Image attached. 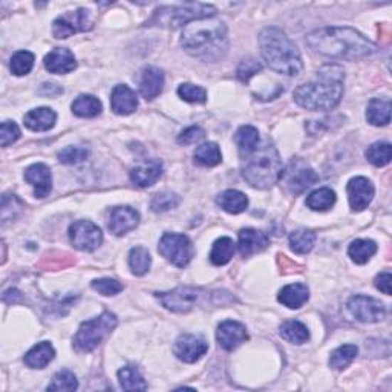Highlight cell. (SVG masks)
I'll return each instance as SVG.
<instances>
[{
	"label": "cell",
	"mask_w": 392,
	"mask_h": 392,
	"mask_svg": "<svg viewBox=\"0 0 392 392\" xmlns=\"http://www.w3.org/2000/svg\"><path fill=\"white\" fill-rule=\"evenodd\" d=\"M307 43L316 53L341 60H356L369 57L377 53L374 45L365 36H361L353 28L331 26L316 29L307 36Z\"/></svg>",
	"instance_id": "obj_1"
},
{
	"label": "cell",
	"mask_w": 392,
	"mask_h": 392,
	"mask_svg": "<svg viewBox=\"0 0 392 392\" xmlns=\"http://www.w3.org/2000/svg\"><path fill=\"white\" fill-rule=\"evenodd\" d=\"M344 82L345 71L340 65L322 66L316 80L295 90V102L308 110H331L344 97Z\"/></svg>",
	"instance_id": "obj_2"
},
{
	"label": "cell",
	"mask_w": 392,
	"mask_h": 392,
	"mask_svg": "<svg viewBox=\"0 0 392 392\" xmlns=\"http://www.w3.org/2000/svg\"><path fill=\"white\" fill-rule=\"evenodd\" d=\"M181 45L190 55L203 62H219L228 49L226 23L213 17L189 23L181 36Z\"/></svg>",
	"instance_id": "obj_3"
},
{
	"label": "cell",
	"mask_w": 392,
	"mask_h": 392,
	"mask_svg": "<svg viewBox=\"0 0 392 392\" xmlns=\"http://www.w3.org/2000/svg\"><path fill=\"white\" fill-rule=\"evenodd\" d=\"M260 54L273 71L284 75H297L304 68L297 46L282 29L270 26L259 34Z\"/></svg>",
	"instance_id": "obj_4"
},
{
	"label": "cell",
	"mask_w": 392,
	"mask_h": 392,
	"mask_svg": "<svg viewBox=\"0 0 392 392\" xmlns=\"http://www.w3.org/2000/svg\"><path fill=\"white\" fill-rule=\"evenodd\" d=\"M282 159L277 149L270 142L258 147L253 154L245 157L243 164V176L255 189H270L282 175Z\"/></svg>",
	"instance_id": "obj_5"
},
{
	"label": "cell",
	"mask_w": 392,
	"mask_h": 392,
	"mask_svg": "<svg viewBox=\"0 0 392 392\" xmlns=\"http://www.w3.org/2000/svg\"><path fill=\"white\" fill-rule=\"evenodd\" d=\"M216 14V8L208 4H184L176 6H164L159 8L150 17L146 25L147 26H159L175 29L179 26H187L189 23L196 22V20L212 18Z\"/></svg>",
	"instance_id": "obj_6"
},
{
	"label": "cell",
	"mask_w": 392,
	"mask_h": 392,
	"mask_svg": "<svg viewBox=\"0 0 392 392\" xmlns=\"http://www.w3.org/2000/svg\"><path fill=\"white\" fill-rule=\"evenodd\" d=\"M117 327V316L105 311L103 314L83 322L74 337V348L78 353H90Z\"/></svg>",
	"instance_id": "obj_7"
},
{
	"label": "cell",
	"mask_w": 392,
	"mask_h": 392,
	"mask_svg": "<svg viewBox=\"0 0 392 392\" xmlns=\"http://www.w3.org/2000/svg\"><path fill=\"white\" fill-rule=\"evenodd\" d=\"M158 251L163 255L169 263L184 268L195 256V248L192 240L186 235L179 233H164L159 240Z\"/></svg>",
	"instance_id": "obj_8"
},
{
	"label": "cell",
	"mask_w": 392,
	"mask_h": 392,
	"mask_svg": "<svg viewBox=\"0 0 392 392\" xmlns=\"http://www.w3.org/2000/svg\"><path fill=\"white\" fill-rule=\"evenodd\" d=\"M280 181L291 195L304 194L307 189L314 186L319 181V175L311 169L305 161L293 159L285 170H282Z\"/></svg>",
	"instance_id": "obj_9"
},
{
	"label": "cell",
	"mask_w": 392,
	"mask_h": 392,
	"mask_svg": "<svg viewBox=\"0 0 392 392\" xmlns=\"http://www.w3.org/2000/svg\"><path fill=\"white\" fill-rule=\"evenodd\" d=\"M203 290L195 287H178L167 293H157V299L172 313H189L203 299Z\"/></svg>",
	"instance_id": "obj_10"
},
{
	"label": "cell",
	"mask_w": 392,
	"mask_h": 392,
	"mask_svg": "<svg viewBox=\"0 0 392 392\" xmlns=\"http://www.w3.org/2000/svg\"><path fill=\"white\" fill-rule=\"evenodd\" d=\"M90 28H92V20L89 17V11L85 8H78L54 20L53 34L55 38H68L73 34L88 31Z\"/></svg>",
	"instance_id": "obj_11"
},
{
	"label": "cell",
	"mask_w": 392,
	"mask_h": 392,
	"mask_svg": "<svg viewBox=\"0 0 392 392\" xmlns=\"http://www.w3.org/2000/svg\"><path fill=\"white\" fill-rule=\"evenodd\" d=\"M348 309L351 316L359 322H364V324H376V322L383 320L386 316V308L380 300L364 295L351 297Z\"/></svg>",
	"instance_id": "obj_12"
},
{
	"label": "cell",
	"mask_w": 392,
	"mask_h": 392,
	"mask_svg": "<svg viewBox=\"0 0 392 392\" xmlns=\"http://www.w3.org/2000/svg\"><path fill=\"white\" fill-rule=\"evenodd\" d=\"M69 239L75 248L94 251L103 243V233L98 226L90 221H77L69 227Z\"/></svg>",
	"instance_id": "obj_13"
},
{
	"label": "cell",
	"mask_w": 392,
	"mask_h": 392,
	"mask_svg": "<svg viewBox=\"0 0 392 392\" xmlns=\"http://www.w3.org/2000/svg\"><path fill=\"white\" fill-rule=\"evenodd\" d=\"M207 349L208 345L203 337L194 334H183L176 339L174 353L181 361H184V364H195L201 357L206 356Z\"/></svg>",
	"instance_id": "obj_14"
},
{
	"label": "cell",
	"mask_w": 392,
	"mask_h": 392,
	"mask_svg": "<svg viewBox=\"0 0 392 392\" xmlns=\"http://www.w3.org/2000/svg\"><path fill=\"white\" fill-rule=\"evenodd\" d=\"M346 194L351 208H353L354 212H361V210H365L371 204V201H373L376 194V189L368 178L356 176L348 183Z\"/></svg>",
	"instance_id": "obj_15"
},
{
	"label": "cell",
	"mask_w": 392,
	"mask_h": 392,
	"mask_svg": "<svg viewBox=\"0 0 392 392\" xmlns=\"http://www.w3.org/2000/svg\"><path fill=\"white\" fill-rule=\"evenodd\" d=\"M139 223V215L135 208L122 206V207H115L110 210L109 215V230L112 232L115 236H123L138 226Z\"/></svg>",
	"instance_id": "obj_16"
},
{
	"label": "cell",
	"mask_w": 392,
	"mask_h": 392,
	"mask_svg": "<svg viewBox=\"0 0 392 392\" xmlns=\"http://www.w3.org/2000/svg\"><path fill=\"white\" fill-rule=\"evenodd\" d=\"M216 339L218 344L226 351H233L244 344L248 339V334L243 324H239L236 320H226L218 327Z\"/></svg>",
	"instance_id": "obj_17"
},
{
	"label": "cell",
	"mask_w": 392,
	"mask_h": 392,
	"mask_svg": "<svg viewBox=\"0 0 392 392\" xmlns=\"http://www.w3.org/2000/svg\"><path fill=\"white\" fill-rule=\"evenodd\" d=\"M238 250L243 258L260 253L270 245V236L256 228H244L238 235Z\"/></svg>",
	"instance_id": "obj_18"
},
{
	"label": "cell",
	"mask_w": 392,
	"mask_h": 392,
	"mask_svg": "<svg viewBox=\"0 0 392 392\" xmlns=\"http://www.w3.org/2000/svg\"><path fill=\"white\" fill-rule=\"evenodd\" d=\"M25 181L34 187L36 198L48 196L53 189L51 170H49L46 164H42V163L29 166L25 170Z\"/></svg>",
	"instance_id": "obj_19"
},
{
	"label": "cell",
	"mask_w": 392,
	"mask_h": 392,
	"mask_svg": "<svg viewBox=\"0 0 392 392\" xmlns=\"http://www.w3.org/2000/svg\"><path fill=\"white\" fill-rule=\"evenodd\" d=\"M110 107L117 115H130L138 107V98L135 90L126 85H118L110 94Z\"/></svg>",
	"instance_id": "obj_20"
},
{
	"label": "cell",
	"mask_w": 392,
	"mask_h": 392,
	"mask_svg": "<svg viewBox=\"0 0 392 392\" xmlns=\"http://www.w3.org/2000/svg\"><path fill=\"white\" fill-rule=\"evenodd\" d=\"M45 68L53 74H69L77 68V60L68 48H55L45 57Z\"/></svg>",
	"instance_id": "obj_21"
},
{
	"label": "cell",
	"mask_w": 392,
	"mask_h": 392,
	"mask_svg": "<svg viewBox=\"0 0 392 392\" xmlns=\"http://www.w3.org/2000/svg\"><path fill=\"white\" fill-rule=\"evenodd\" d=\"M163 174V164L158 159H146L130 170V179L138 187L154 186Z\"/></svg>",
	"instance_id": "obj_22"
},
{
	"label": "cell",
	"mask_w": 392,
	"mask_h": 392,
	"mask_svg": "<svg viewBox=\"0 0 392 392\" xmlns=\"http://www.w3.org/2000/svg\"><path fill=\"white\" fill-rule=\"evenodd\" d=\"M164 88V74L159 68L147 66L143 69L142 78H139V92L146 100H154Z\"/></svg>",
	"instance_id": "obj_23"
},
{
	"label": "cell",
	"mask_w": 392,
	"mask_h": 392,
	"mask_svg": "<svg viewBox=\"0 0 392 392\" xmlns=\"http://www.w3.org/2000/svg\"><path fill=\"white\" fill-rule=\"evenodd\" d=\"M57 122V114L51 107H37L29 110L23 117V123L28 129L34 130V132H46V130L53 129Z\"/></svg>",
	"instance_id": "obj_24"
},
{
	"label": "cell",
	"mask_w": 392,
	"mask_h": 392,
	"mask_svg": "<svg viewBox=\"0 0 392 392\" xmlns=\"http://www.w3.org/2000/svg\"><path fill=\"white\" fill-rule=\"evenodd\" d=\"M309 299V290L305 284H290L279 291L277 300L290 309L304 307Z\"/></svg>",
	"instance_id": "obj_25"
},
{
	"label": "cell",
	"mask_w": 392,
	"mask_h": 392,
	"mask_svg": "<svg viewBox=\"0 0 392 392\" xmlns=\"http://www.w3.org/2000/svg\"><path fill=\"white\" fill-rule=\"evenodd\" d=\"M55 357L54 346L49 341H40L25 354V365L33 369L46 368Z\"/></svg>",
	"instance_id": "obj_26"
},
{
	"label": "cell",
	"mask_w": 392,
	"mask_h": 392,
	"mask_svg": "<svg viewBox=\"0 0 392 392\" xmlns=\"http://www.w3.org/2000/svg\"><path fill=\"white\" fill-rule=\"evenodd\" d=\"M366 120L373 126H388L391 122V102L388 98H373L366 109Z\"/></svg>",
	"instance_id": "obj_27"
},
{
	"label": "cell",
	"mask_w": 392,
	"mask_h": 392,
	"mask_svg": "<svg viewBox=\"0 0 392 392\" xmlns=\"http://www.w3.org/2000/svg\"><path fill=\"white\" fill-rule=\"evenodd\" d=\"M216 201L221 208L232 215L243 213L248 207V198L243 192H239V190H226V192L218 196Z\"/></svg>",
	"instance_id": "obj_28"
},
{
	"label": "cell",
	"mask_w": 392,
	"mask_h": 392,
	"mask_svg": "<svg viewBox=\"0 0 392 392\" xmlns=\"http://www.w3.org/2000/svg\"><path fill=\"white\" fill-rule=\"evenodd\" d=\"M235 142L240 157H248L259 147V130L253 126H243L236 132Z\"/></svg>",
	"instance_id": "obj_29"
},
{
	"label": "cell",
	"mask_w": 392,
	"mask_h": 392,
	"mask_svg": "<svg viewBox=\"0 0 392 392\" xmlns=\"http://www.w3.org/2000/svg\"><path fill=\"white\" fill-rule=\"evenodd\" d=\"M73 112L80 118H94L102 114V102L94 95H80L71 106Z\"/></svg>",
	"instance_id": "obj_30"
},
{
	"label": "cell",
	"mask_w": 392,
	"mask_h": 392,
	"mask_svg": "<svg viewBox=\"0 0 392 392\" xmlns=\"http://www.w3.org/2000/svg\"><path fill=\"white\" fill-rule=\"evenodd\" d=\"M376 253H377V244L371 239H356L351 243L348 248L349 258L359 265L366 264Z\"/></svg>",
	"instance_id": "obj_31"
},
{
	"label": "cell",
	"mask_w": 392,
	"mask_h": 392,
	"mask_svg": "<svg viewBox=\"0 0 392 392\" xmlns=\"http://www.w3.org/2000/svg\"><path fill=\"white\" fill-rule=\"evenodd\" d=\"M280 337L285 339L290 344L302 345L309 339L308 328L299 320H285L280 325Z\"/></svg>",
	"instance_id": "obj_32"
},
{
	"label": "cell",
	"mask_w": 392,
	"mask_h": 392,
	"mask_svg": "<svg viewBox=\"0 0 392 392\" xmlns=\"http://www.w3.org/2000/svg\"><path fill=\"white\" fill-rule=\"evenodd\" d=\"M336 204L334 190L328 187H320L307 196V207L314 212H327Z\"/></svg>",
	"instance_id": "obj_33"
},
{
	"label": "cell",
	"mask_w": 392,
	"mask_h": 392,
	"mask_svg": "<svg viewBox=\"0 0 392 392\" xmlns=\"http://www.w3.org/2000/svg\"><path fill=\"white\" fill-rule=\"evenodd\" d=\"M235 255V243L233 239H230L227 236L219 238L215 240V244L212 247V251H210V260H212L213 265H226L232 260Z\"/></svg>",
	"instance_id": "obj_34"
},
{
	"label": "cell",
	"mask_w": 392,
	"mask_h": 392,
	"mask_svg": "<svg viewBox=\"0 0 392 392\" xmlns=\"http://www.w3.org/2000/svg\"><path fill=\"white\" fill-rule=\"evenodd\" d=\"M194 158L198 164L204 167H215L221 161H223V154H221V149L216 143H204L196 147Z\"/></svg>",
	"instance_id": "obj_35"
},
{
	"label": "cell",
	"mask_w": 392,
	"mask_h": 392,
	"mask_svg": "<svg viewBox=\"0 0 392 392\" xmlns=\"http://www.w3.org/2000/svg\"><path fill=\"white\" fill-rule=\"evenodd\" d=\"M316 244V233L307 228L295 230L290 235V247L297 255H307Z\"/></svg>",
	"instance_id": "obj_36"
},
{
	"label": "cell",
	"mask_w": 392,
	"mask_h": 392,
	"mask_svg": "<svg viewBox=\"0 0 392 392\" xmlns=\"http://www.w3.org/2000/svg\"><path fill=\"white\" fill-rule=\"evenodd\" d=\"M120 386L125 391H146L147 383L137 366H125L118 371Z\"/></svg>",
	"instance_id": "obj_37"
},
{
	"label": "cell",
	"mask_w": 392,
	"mask_h": 392,
	"mask_svg": "<svg viewBox=\"0 0 392 392\" xmlns=\"http://www.w3.org/2000/svg\"><path fill=\"white\" fill-rule=\"evenodd\" d=\"M150 264H152V258H150L147 248L135 247L130 250L129 267L135 276H144L150 268Z\"/></svg>",
	"instance_id": "obj_38"
},
{
	"label": "cell",
	"mask_w": 392,
	"mask_h": 392,
	"mask_svg": "<svg viewBox=\"0 0 392 392\" xmlns=\"http://www.w3.org/2000/svg\"><path fill=\"white\" fill-rule=\"evenodd\" d=\"M359 349L356 345H341L329 356V366L333 369H345L357 357Z\"/></svg>",
	"instance_id": "obj_39"
},
{
	"label": "cell",
	"mask_w": 392,
	"mask_h": 392,
	"mask_svg": "<svg viewBox=\"0 0 392 392\" xmlns=\"http://www.w3.org/2000/svg\"><path fill=\"white\" fill-rule=\"evenodd\" d=\"M366 159L376 167H383L391 163L392 147L389 143H374L366 149Z\"/></svg>",
	"instance_id": "obj_40"
},
{
	"label": "cell",
	"mask_w": 392,
	"mask_h": 392,
	"mask_svg": "<svg viewBox=\"0 0 392 392\" xmlns=\"http://www.w3.org/2000/svg\"><path fill=\"white\" fill-rule=\"evenodd\" d=\"M34 66V54L29 51H18L13 55L11 58V73L17 77H22L31 73V69Z\"/></svg>",
	"instance_id": "obj_41"
},
{
	"label": "cell",
	"mask_w": 392,
	"mask_h": 392,
	"mask_svg": "<svg viewBox=\"0 0 392 392\" xmlns=\"http://www.w3.org/2000/svg\"><path fill=\"white\" fill-rule=\"evenodd\" d=\"M78 388V381L74 373L69 369L58 371L53 377V381L48 385V391H75Z\"/></svg>",
	"instance_id": "obj_42"
},
{
	"label": "cell",
	"mask_w": 392,
	"mask_h": 392,
	"mask_svg": "<svg viewBox=\"0 0 392 392\" xmlns=\"http://www.w3.org/2000/svg\"><path fill=\"white\" fill-rule=\"evenodd\" d=\"M178 95L187 103H198L203 105L207 102V92L206 89L201 86H195L190 83H184L178 88Z\"/></svg>",
	"instance_id": "obj_43"
},
{
	"label": "cell",
	"mask_w": 392,
	"mask_h": 392,
	"mask_svg": "<svg viewBox=\"0 0 392 392\" xmlns=\"http://www.w3.org/2000/svg\"><path fill=\"white\" fill-rule=\"evenodd\" d=\"M89 157V150L80 146H69L58 152V161L62 164H80Z\"/></svg>",
	"instance_id": "obj_44"
},
{
	"label": "cell",
	"mask_w": 392,
	"mask_h": 392,
	"mask_svg": "<svg viewBox=\"0 0 392 392\" xmlns=\"http://www.w3.org/2000/svg\"><path fill=\"white\" fill-rule=\"evenodd\" d=\"M179 204V196L176 194H158L150 201V208L154 210L155 213H163L167 210H172Z\"/></svg>",
	"instance_id": "obj_45"
},
{
	"label": "cell",
	"mask_w": 392,
	"mask_h": 392,
	"mask_svg": "<svg viewBox=\"0 0 392 392\" xmlns=\"http://www.w3.org/2000/svg\"><path fill=\"white\" fill-rule=\"evenodd\" d=\"M92 288L103 296H117L123 291V285L115 279H97L92 282Z\"/></svg>",
	"instance_id": "obj_46"
},
{
	"label": "cell",
	"mask_w": 392,
	"mask_h": 392,
	"mask_svg": "<svg viewBox=\"0 0 392 392\" xmlns=\"http://www.w3.org/2000/svg\"><path fill=\"white\" fill-rule=\"evenodd\" d=\"M20 138V129L14 122H4L0 126V144L2 147H8L9 144L16 143Z\"/></svg>",
	"instance_id": "obj_47"
},
{
	"label": "cell",
	"mask_w": 392,
	"mask_h": 392,
	"mask_svg": "<svg viewBox=\"0 0 392 392\" xmlns=\"http://www.w3.org/2000/svg\"><path fill=\"white\" fill-rule=\"evenodd\" d=\"M263 71V65H260L259 62H256V60L253 58H248V60H244L243 63L239 65L238 68V77L240 82H248V80L256 75L258 73Z\"/></svg>",
	"instance_id": "obj_48"
},
{
	"label": "cell",
	"mask_w": 392,
	"mask_h": 392,
	"mask_svg": "<svg viewBox=\"0 0 392 392\" xmlns=\"http://www.w3.org/2000/svg\"><path fill=\"white\" fill-rule=\"evenodd\" d=\"M204 130L198 127V126H192V127H187L186 130H183V132H181L178 135V143L179 144H194L196 142H199V139H203L204 138Z\"/></svg>",
	"instance_id": "obj_49"
},
{
	"label": "cell",
	"mask_w": 392,
	"mask_h": 392,
	"mask_svg": "<svg viewBox=\"0 0 392 392\" xmlns=\"http://www.w3.org/2000/svg\"><path fill=\"white\" fill-rule=\"evenodd\" d=\"M391 282H392L391 271H381V273L377 275L374 279V284H376L377 290H380L381 293H385L386 296L391 295Z\"/></svg>",
	"instance_id": "obj_50"
},
{
	"label": "cell",
	"mask_w": 392,
	"mask_h": 392,
	"mask_svg": "<svg viewBox=\"0 0 392 392\" xmlns=\"http://www.w3.org/2000/svg\"><path fill=\"white\" fill-rule=\"evenodd\" d=\"M62 92H63V89L54 83H45L42 86V89H40V94L42 95H58Z\"/></svg>",
	"instance_id": "obj_51"
}]
</instances>
